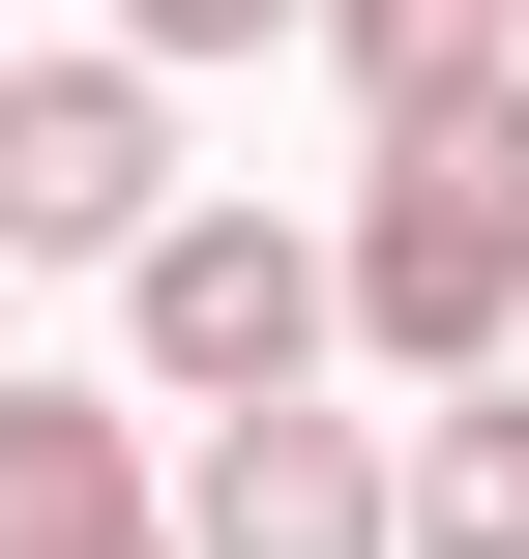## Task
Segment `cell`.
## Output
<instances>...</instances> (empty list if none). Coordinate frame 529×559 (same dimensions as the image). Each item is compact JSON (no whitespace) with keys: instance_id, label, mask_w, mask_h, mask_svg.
<instances>
[{"instance_id":"6da1fadb","label":"cell","mask_w":529,"mask_h":559,"mask_svg":"<svg viewBox=\"0 0 529 559\" xmlns=\"http://www.w3.org/2000/svg\"><path fill=\"white\" fill-rule=\"evenodd\" d=\"M324 295H353V354H383V383H471V354L529 324V59L412 88V118L353 147V206H324Z\"/></svg>"},{"instance_id":"7a4b0ae2","label":"cell","mask_w":529,"mask_h":559,"mask_svg":"<svg viewBox=\"0 0 529 559\" xmlns=\"http://www.w3.org/2000/svg\"><path fill=\"white\" fill-rule=\"evenodd\" d=\"M118 354H147V413H265V383L353 354V295H324L294 206H147L118 236Z\"/></svg>"},{"instance_id":"3957f363","label":"cell","mask_w":529,"mask_h":559,"mask_svg":"<svg viewBox=\"0 0 529 559\" xmlns=\"http://www.w3.org/2000/svg\"><path fill=\"white\" fill-rule=\"evenodd\" d=\"M177 206V88L88 29V59H0V265H118Z\"/></svg>"},{"instance_id":"277c9868","label":"cell","mask_w":529,"mask_h":559,"mask_svg":"<svg viewBox=\"0 0 529 559\" xmlns=\"http://www.w3.org/2000/svg\"><path fill=\"white\" fill-rule=\"evenodd\" d=\"M177 559H383V413H324V383L206 413V472H177Z\"/></svg>"},{"instance_id":"5b68a950","label":"cell","mask_w":529,"mask_h":559,"mask_svg":"<svg viewBox=\"0 0 529 559\" xmlns=\"http://www.w3.org/2000/svg\"><path fill=\"white\" fill-rule=\"evenodd\" d=\"M0 559H177L147 413H88V383H0Z\"/></svg>"},{"instance_id":"8992f818","label":"cell","mask_w":529,"mask_h":559,"mask_svg":"<svg viewBox=\"0 0 529 559\" xmlns=\"http://www.w3.org/2000/svg\"><path fill=\"white\" fill-rule=\"evenodd\" d=\"M383 559H529V383L501 354L383 413Z\"/></svg>"},{"instance_id":"52a82bcc","label":"cell","mask_w":529,"mask_h":559,"mask_svg":"<svg viewBox=\"0 0 529 559\" xmlns=\"http://www.w3.org/2000/svg\"><path fill=\"white\" fill-rule=\"evenodd\" d=\"M294 29H324V0H118V59H147V88H177V59H294Z\"/></svg>"},{"instance_id":"ba28073f","label":"cell","mask_w":529,"mask_h":559,"mask_svg":"<svg viewBox=\"0 0 529 559\" xmlns=\"http://www.w3.org/2000/svg\"><path fill=\"white\" fill-rule=\"evenodd\" d=\"M501 29H529V0H501Z\"/></svg>"}]
</instances>
